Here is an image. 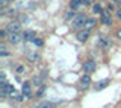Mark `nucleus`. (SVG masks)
<instances>
[{"mask_svg": "<svg viewBox=\"0 0 121 108\" xmlns=\"http://www.w3.org/2000/svg\"><path fill=\"white\" fill-rule=\"evenodd\" d=\"M23 70H24V67H23V65H20V67L17 69V72H18V73H23Z\"/></svg>", "mask_w": 121, "mask_h": 108, "instance_id": "412c9836", "label": "nucleus"}, {"mask_svg": "<svg viewBox=\"0 0 121 108\" xmlns=\"http://www.w3.org/2000/svg\"><path fill=\"white\" fill-rule=\"evenodd\" d=\"M36 108H55V107H53V103H50V102H43V103H39Z\"/></svg>", "mask_w": 121, "mask_h": 108, "instance_id": "dca6fc26", "label": "nucleus"}, {"mask_svg": "<svg viewBox=\"0 0 121 108\" xmlns=\"http://www.w3.org/2000/svg\"><path fill=\"white\" fill-rule=\"evenodd\" d=\"M82 67L86 73H92L95 70V63H94V61H85V63L82 64Z\"/></svg>", "mask_w": 121, "mask_h": 108, "instance_id": "20e7f679", "label": "nucleus"}, {"mask_svg": "<svg viewBox=\"0 0 121 108\" xmlns=\"http://www.w3.org/2000/svg\"><path fill=\"white\" fill-rule=\"evenodd\" d=\"M32 43L35 44V46H38V47H41V46L44 44V43H43V40H39V38H36V37H35V38L32 40Z\"/></svg>", "mask_w": 121, "mask_h": 108, "instance_id": "a211bd4d", "label": "nucleus"}, {"mask_svg": "<svg viewBox=\"0 0 121 108\" xmlns=\"http://www.w3.org/2000/svg\"><path fill=\"white\" fill-rule=\"evenodd\" d=\"M91 84V76L89 75H83L82 78H80V87L82 88H86Z\"/></svg>", "mask_w": 121, "mask_h": 108, "instance_id": "1a4fd4ad", "label": "nucleus"}, {"mask_svg": "<svg viewBox=\"0 0 121 108\" xmlns=\"http://www.w3.org/2000/svg\"><path fill=\"white\" fill-rule=\"evenodd\" d=\"M6 15H11V17H15V15H17V11H15V9H8V11H6Z\"/></svg>", "mask_w": 121, "mask_h": 108, "instance_id": "6ab92c4d", "label": "nucleus"}, {"mask_svg": "<svg viewBox=\"0 0 121 108\" xmlns=\"http://www.w3.org/2000/svg\"><path fill=\"white\" fill-rule=\"evenodd\" d=\"M26 56H27V59L32 61V63H35L38 58H39V55H38L36 50H27V55H26Z\"/></svg>", "mask_w": 121, "mask_h": 108, "instance_id": "9d476101", "label": "nucleus"}, {"mask_svg": "<svg viewBox=\"0 0 121 108\" xmlns=\"http://www.w3.org/2000/svg\"><path fill=\"white\" fill-rule=\"evenodd\" d=\"M21 91H23V94H24V98H26V99L32 98V91H30V82H24V84H23Z\"/></svg>", "mask_w": 121, "mask_h": 108, "instance_id": "39448f33", "label": "nucleus"}, {"mask_svg": "<svg viewBox=\"0 0 121 108\" xmlns=\"http://www.w3.org/2000/svg\"><path fill=\"white\" fill-rule=\"evenodd\" d=\"M109 82H111V81H109V79H103V81H98V82L95 84V87H94V88H95L97 91H100V90H104V88L109 85Z\"/></svg>", "mask_w": 121, "mask_h": 108, "instance_id": "6e6552de", "label": "nucleus"}, {"mask_svg": "<svg viewBox=\"0 0 121 108\" xmlns=\"http://www.w3.org/2000/svg\"><path fill=\"white\" fill-rule=\"evenodd\" d=\"M76 38H77V40L80 41V43H85V41L89 38V30H86V29L79 30V32L76 34Z\"/></svg>", "mask_w": 121, "mask_h": 108, "instance_id": "7ed1b4c3", "label": "nucleus"}, {"mask_svg": "<svg viewBox=\"0 0 121 108\" xmlns=\"http://www.w3.org/2000/svg\"><path fill=\"white\" fill-rule=\"evenodd\" d=\"M86 20H88V17H86L85 14H76V17L73 18V21H71V25H73V28H80V26H85Z\"/></svg>", "mask_w": 121, "mask_h": 108, "instance_id": "f257e3e1", "label": "nucleus"}, {"mask_svg": "<svg viewBox=\"0 0 121 108\" xmlns=\"http://www.w3.org/2000/svg\"><path fill=\"white\" fill-rule=\"evenodd\" d=\"M92 11H94L95 14H101V12H103V9H101V6L98 5V3H97V5H94V6H92Z\"/></svg>", "mask_w": 121, "mask_h": 108, "instance_id": "f3484780", "label": "nucleus"}, {"mask_svg": "<svg viewBox=\"0 0 121 108\" xmlns=\"http://www.w3.org/2000/svg\"><path fill=\"white\" fill-rule=\"evenodd\" d=\"M6 29H8V32H18V30L21 29V26H20L18 21H11L9 25L6 26Z\"/></svg>", "mask_w": 121, "mask_h": 108, "instance_id": "423d86ee", "label": "nucleus"}, {"mask_svg": "<svg viewBox=\"0 0 121 108\" xmlns=\"http://www.w3.org/2000/svg\"><path fill=\"white\" fill-rule=\"evenodd\" d=\"M117 18H118V20H121V9L117 11Z\"/></svg>", "mask_w": 121, "mask_h": 108, "instance_id": "4be33fe9", "label": "nucleus"}, {"mask_svg": "<svg viewBox=\"0 0 121 108\" xmlns=\"http://www.w3.org/2000/svg\"><path fill=\"white\" fill-rule=\"evenodd\" d=\"M117 37H118V38H120V40H121V29L118 30V32H117Z\"/></svg>", "mask_w": 121, "mask_h": 108, "instance_id": "5701e85b", "label": "nucleus"}, {"mask_svg": "<svg viewBox=\"0 0 121 108\" xmlns=\"http://www.w3.org/2000/svg\"><path fill=\"white\" fill-rule=\"evenodd\" d=\"M100 15H101V23H103V25H108V26H109V25L112 23V18H111L109 11H103Z\"/></svg>", "mask_w": 121, "mask_h": 108, "instance_id": "0eeeda50", "label": "nucleus"}, {"mask_svg": "<svg viewBox=\"0 0 121 108\" xmlns=\"http://www.w3.org/2000/svg\"><path fill=\"white\" fill-rule=\"evenodd\" d=\"M82 2H85V0H82Z\"/></svg>", "mask_w": 121, "mask_h": 108, "instance_id": "393cba45", "label": "nucleus"}, {"mask_svg": "<svg viewBox=\"0 0 121 108\" xmlns=\"http://www.w3.org/2000/svg\"><path fill=\"white\" fill-rule=\"evenodd\" d=\"M21 40H24V38H23V34H20V32H8V41H9L11 44H18V43H21Z\"/></svg>", "mask_w": 121, "mask_h": 108, "instance_id": "f03ea898", "label": "nucleus"}, {"mask_svg": "<svg viewBox=\"0 0 121 108\" xmlns=\"http://www.w3.org/2000/svg\"><path fill=\"white\" fill-rule=\"evenodd\" d=\"M9 96H11V98H12V99H15V101H18V102H21V101H24V98H23V96L20 94V93H17V91H11V93H9Z\"/></svg>", "mask_w": 121, "mask_h": 108, "instance_id": "ddd939ff", "label": "nucleus"}, {"mask_svg": "<svg viewBox=\"0 0 121 108\" xmlns=\"http://www.w3.org/2000/svg\"><path fill=\"white\" fill-rule=\"evenodd\" d=\"M2 52H6V46L5 44H0V53Z\"/></svg>", "mask_w": 121, "mask_h": 108, "instance_id": "aec40b11", "label": "nucleus"}, {"mask_svg": "<svg viewBox=\"0 0 121 108\" xmlns=\"http://www.w3.org/2000/svg\"><path fill=\"white\" fill-rule=\"evenodd\" d=\"M97 25V21L94 20V18H88V20H86V23H85V26H83V28H85L86 30H91L94 28V26Z\"/></svg>", "mask_w": 121, "mask_h": 108, "instance_id": "f8f14e48", "label": "nucleus"}, {"mask_svg": "<svg viewBox=\"0 0 121 108\" xmlns=\"http://www.w3.org/2000/svg\"><path fill=\"white\" fill-rule=\"evenodd\" d=\"M35 37L36 35H35V32H33V30H24V32H23V38H24L26 41H32Z\"/></svg>", "mask_w": 121, "mask_h": 108, "instance_id": "9b49d317", "label": "nucleus"}, {"mask_svg": "<svg viewBox=\"0 0 121 108\" xmlns=\"http://www.w3.org/2000/svg\"><path fill=\"white\" fill-rule=\"evenodd\" d=\"M83 5V2H82V0H71V2H70V8H71V9H77V8L79 6H82Z\"/></svg>", "mask_w": 121, "mask_h": 108, "instance_id": "4468645a", "label": "nucleus"}, {"mask_svg": "<svg viewBox=\"0 0 121 108\" xmlns=\"http://www.w3.org/2000/svg\"><path fill=\"white\" fill-rule=\"evenodd\" d=\"M113 2H117V3H120V2H121V0H113Z\"/></svg>", "mask_w": 121, "mask_h": 108, "instance_id": "b1692460", "label": "nucleus"}, {"mask_svg": "<svg viewBox=\"0 0 121 108\" xmlns=\"http://www.w3.org/2000/svg\"><path fill=\"white\" fill-rule=\"evenodd\" d=\"M43 81H44V76H35L32 82L35 84V85H41V84H43Z\"/></svg>", "mask_w": 121, "mask_h": 108, "instance_id": "2eb2a0df", "label": "nucleus"}]
</instances>
